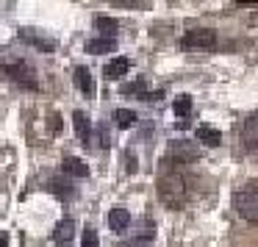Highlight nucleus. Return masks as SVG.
<instances>
[{
	"label": "nucleus",
	"mask_w": 258,
	"mask_h": 247,
	"mask_svg": "<svg viewBox=\"0 0 258 247\" xmlns=\"http://www.w3.org/2000/svg\"><path fill=\"white\" fill-rule=\"evenodd\" d=\"M158 197L169 208H180L189 200V180L172 161L167 167H161V172H158Z\"/></svg>",
	"instance_id": "nucleus-1"
},
{
	"label": "nucleus",
	"mask_w": 258,
	"mask_h": 247,
	"mask_svg": "<svg viewBox=\"0 0 258 247\" xmlns=\"http://www.w3.org/2000/svg\"><path fill=\"white\" fill-rule=\"evenodd\" d=\"M233 208L241 219L247 222H258V186H247L233 195Z\"/></svg>",
	"instance_id": "nucleus-2"
},
{
	"label": "nucleus",
	"mask_w": 258,
	"mask_h": 247,
	"mask_svg": "<svg viewBox=\"0 0 258 247\" xmlns=\"http://www.w3.org/2000/svg\"><path fill=\"white\" fill-rule=\"evenodd\" d=\"M214 42H217V34H214L211 28H191L183 34L180 47L189 50V53H203V50H211Z\"/></svg>",
	"instance_id": "nucleus-3"
},
{
	"label": "nucleus",
	"mask_w": 258,
	"mask_h": 247,
	"mask_svg": "<svg viewBox=\"0 0 258 247\" xmlns=\"http://www.w3.org/2000/svg\"><path fill=\"white\" fill-rule=\"evenodd\" d=\"M3 73H6V78H12L14 84H20V86H25V89H36V73L31 70V64H25V61H9V64H3Z\"/></svg>",
	"instance_id": "nucleus-4"
},
{
	"label": "nucleus",
	"mask_w": 258,
	"mask_h": 247,
	"mask_svg": "<svg viewBox=\"0 0 258 247\" xmlns=\"http://www.w3.org/2000/svg\"><path fill=\"white\" fill-rule=\"evenodd\" d=\"M167 153H169V161L172 164H191L197 158V145L189 139H172Z\"/></svg>",
	"instance_id": "nucleus-5"
},
{
	"label": "nucleus",
	"mask_w": 258,
	"mask_h": 247,
	"mask_svg": "<svg viewBox=\"0 0 258 247\" xmlns=\"http://www.w3.org/2000/svg\"><path fill=\"white\" fill-rule=\"evenodd\" d=\"M241 145L247 150H258V111L250 114L241 125Z\"/></svg>",
	"instance_id": "nucleus-6"
},
{
	"label": "nucleus",
	"mask_w": 258,
	"mask_h": 247,
	"mask_svg": "<svg viewBox=\"0 0 258 247\" xmlns=\"http://www.w3.org/2000/svg\"><path fill=\"white\" fill-rule=\"evenodd\" d=\"M20 39L31 42V45H34L36 50H42V53H53V50H56V42L47 39V36H42L39 31H34V28H23V31H20Z\"/></svg>",
	"instance_id": "nucleus-7"
},
{
	"label": "nucleus",
	"mask_w": 258,
	"mask_h": 247,
	"mask_svg": "<svg viewBox=\"0 0 258 247\" xmlns=\"http://www.w3.org/2000/svg\"><path fill=\"white\" fill-rule=\"evenodd\" d=\"M73 236H75V222L73 219H61V222L56 225V228H53V241H56V244H70V241H73Z\"/></svg>",
	"instance_id": "nucleus-8"
},
{
	"label": "nucleus",
	"mask_w": 258,
	"mask_h": 247,
	"mask_svg": "<svg viewBox=\"0 0 258 247\" xmlns=\"http://www.w3.org/2000/svg\"><path fill=\"white\" fill-rule=\"evenodd\" d=\"M108 225H111L114 233H122L131 225V211L128 208H111V211H108Z\"/></svg>",
	"instance_id": "nucleus-9"
},
{
	"label": "nucleus",
	"mask_w": 258,
	"mask_h": 247,
	"mask_svg": "<svg viewBox=\"0 0 258 247\" xmlns=\"http://www.w3.org/2000/svg\"><path fill=\"white\" fill-rule=\"evenodd\" d=\"M73 78H75V84H78V89L84 92L86 97H92V95H95V81H92V73H89L86 67H75Z\"/></svg>",
	"instance_id": "nucleus-10"
},
{
	"label": "nucleus",
	"mask_w": 258,
	"mask_h": 247,
	"mask_svg": "<svg viewBox=\"0 0 258 247\" xmlns=\"http://www.w3.org/2000/svg\"><path fill=\"white\" fill-rule=\"evenodd\" d=\"M73 125H75V134H78V139L84 142V145H89L92 125H89V119H86L84 111H75V114H73Z\"/></svg>",
	"instance_id": "nucleus-11"
},
{
	"label": "nucleus",
	"mask_w": 258,
	"mask_h": 247,
	"mask_svg": "<svg viewBox=\"0 0 258 247\" xmlns=\"http://www.w3.org/2000/svg\"><path fill=\"white\" fill-rule=\"evenodd\" d=\"M61 169H64L67 175H73V178H86V175H89V167H86L81 158H75V156H67V158H64Z\"/></svg>",
	"instance_id": "nucleus-12"
},
{
	"label": "nucleus",
	"mask_w": 258,
	"mask_h": 247,
	"mask_svg": "<svg viewBox=\"0 0 258 247\" xmlns=\"http://www.w3.org/2000/svg\"><path fill=\"white\" fill-rule=\"evenodd\" d=\"M197 139L208 147H217L219 142H222V134H219L217 128H211V125H200V128H197Z\"/></svg>",
	"instance_id": "nucleus-13"
},
{
	"label": "nucleus",
	"mask_w": 258,
	"mask_h": 247,
	"mask_svg": "<svg viewBox=\"0 0 258 247\" xmlns=\"http://www.w3.org/2000/svg\"><path fill=\"white\" fill-rule=\"evenodd\" d=\"M131 70V58H114V61L106 64V78H122L125 73Z\"/></svg>",
	"instance_id": "nucleus-14"
},
{
	"label": "nucleus",
	"mask_w": 258,
	"mask_h": 247,
	"mask_svg": "<svg viewBox=\"0 0 258 247\" xmlns=\"http://www.w3.org/2000/svg\"><path fill=\"white\" fill-rule=\"evenodd\" d=\"M95 25H97V31L103 34V39H114L117 31H119V25L114 23L111 17H95Z\"/></svg>",
	"instance_id": "nucleus-15"
},
{
	"label": "nucleus",
	"mask_w": 258,
	"mask_h": 247,
	"mask_svg": "<svg viewBox=\"0 0 258 247\" xmlns=\"http://www.w3.org/2000/svg\"><path fill=\"white\" fill-rule=\"evenodd\" d=\"M111 47H114V39H89V42H86V53H92V56L108 53Z\"/></svg>",
	"instance_id": "nucleus-16"
},
{
	"label": "nucleus",
	"mask_w": 258,
	"mask_h": 247,
	"mask_svg": "<svg viewBox=\"0 0 258 247\" xmlns=\"http://www.w3.org/2000/svg\"><path fill=\"white\" fill-rule=\"evenodd\" d=\"M114 125L117 128H131V125H136V114L128 111V108H119V111H114Z\"/></svg>",
	"instance_id": "nucleus-17"
},
{
	"label": "nucleus",
	"mask_w": 258,
	"mask_h": 247,
	"mask_svg": "<svg viewBox=\"0 0 258 247\" xmlns=\"http://www.w3.org/2000/svg\"><path fill=\"white\" fill-rule=\"evenodd\" d=\"M175 114H178V119H186L191 114V97L189 95L175 97Z\"/></svg>",
	"instance_id": "nucleus-18"
},
{
	"label": "nucleus",
	"mask_w": 258,
	"mask_h": 247,
	"mask_svg": "<svg viewBox=\"0 0 258 247\" xmlns=\"http://www.w3.org/2000/svg\"><path fill=\"white\" fill-rule=\"evenodd\" d=\"M81 247H100V239H97L95 228H84V233H81Z\"/></svg>",
	"instance_id": "nucleus-19"
},
{
	"label": "nucleus",
	"mask_w": 258,
	"mask_h": 247,
	"mask_svg": "<svg viewBox=\"0 0 258 247\" xmlns=\"http://www.w3.org/2000/svg\"><path fill=\"white\" fill-rule=\"evenodd\" d=\"M114 6H122V9H134V6H139V0H111Z\"/></svg>",
	"instance_id": "nucleus-20"
},
{
	"label": "nucleus",
	"mask_w": 258,
	"mask_h": 247,
	"mask_svg": "<svg viewBox=\"0 0 258 247\" xmlns=\"http://www.w3.org/2000/svg\"><path fill=\"white\" fill-rule=\"evenodd\" d=\"M108 145H111V142H108V131L100 125V147H108Z\"/></svg>",
	"instance_id": "nucleus-21"
},
{
	"label": "nucleus",
	"mask_w": 258,
	"mask_h": 247,
	"mask_svg": "<svg viewBox=\"0 0 258 247\" xmlns=\"http://www.w3.org/2000/svg\"><path fill=\"white\" fill-rule=\"evenodd\" d=\"M239 6H258V0H236Z\"/></svg>",
	"instance_id": "nucleus-22"
},
{
	"label": "nucleus",
	"mask_w": 258,
	"mask_h": 247,
	"mask_svg": "<svg viewBox=\"0 0 258 247\" xmlns=\"http://www.w3.org/2000/svg\"><path fill=\"white\" fill-rule=\"evenodd\" d=\"M0 247H9V236L6 233H0Z\"/></svg>",
	"instance_id": "nucleus-23"
}]
</instances>
